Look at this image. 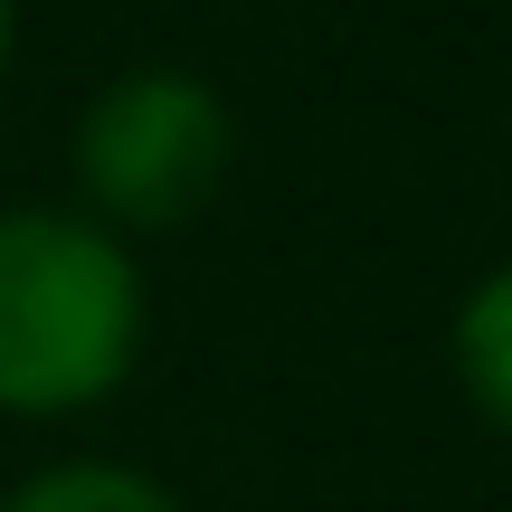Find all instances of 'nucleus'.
I'll return each instance as SVG.
<instances>
[{
  "label": "nucleus",
  "mask_w": 512,
  "mask_h": 512,
  "mask_svg": "<svg viewBox=\"0 0 512 512\" xmlns=\"http://www.w3.org/2000/svg\"><path fill=\"white\" fill-rule=\"evenodd\" d=\"M456 380L475 399V418L512 437V266H494L456 304Z\"/></svg>",
  "instance_id": "7ed1b4c3"
},
{
  "label": "nucleus",
  "mask_w": 512,
  "mask_h": 512,
  "mask_svg": "<svg viewBox=\"0 0 512 512\" xmlns=\"http://www.w3.org/2000/svg\"><path fill=\"white\" fill-rule=\"evenodd\" d=\"M143 351V275L114 228L67 209H0V408L76 418L114 399Z\"/></svg>",
  "instance_id": "f257e3e1"
},
{
  "label": "nucleus",
  "mask_w": 512,
  "mask_h": 512,
  "mask_svg": "<svg viewBox=\"0 0 512 512\" xmlns=\"http://www.w3.org/2000/svg\"><path fill=\"white\" fill-rule=\"evenodd\" d=\"M10 29H19V10H10V0H0V67H10Z\"/></svg>",
  "instance_id": "39448f33"
},
{
  "label": "nucleus",
  "mask_w": 512,
  "mask_h": 512,
  "mask_svg": "<svg viewBox=\"0 0 512 512\" xmlns=\"http://www.w3.org/2000/svg\"><path fill=\"white\" fill-rule=\"evenodd\" d=\"M228 152H238V124L219 95L181 67H143L86 105L76 190H86L95 228H181L228 181Z\"/></svg>",
  "instance_id": "f03ea898"
},
{
  "label": "nucleus",
  "mask_w": 512,
  "mask_h": 512,
  "mask_svg": "<svg viewBox=\"0 0 512 512\" xmlns=\"http://www.w3.org/2000/svg\"><path fill=\"white\" fill-rule=\"evenodd\" d=\"M0 512H181V503H171L152 475H133V465H95V456H76V465L29 475Z\"/></svg>",
  "instance_id": "20e7f679"
}]
</instances>
